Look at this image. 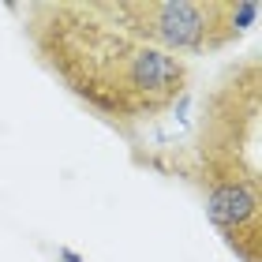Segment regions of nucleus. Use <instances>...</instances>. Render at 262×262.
I'll return each mask as SVG.
<instances>
[{"instance_id":"nucleus-1","label":"nucleus","mask_w":262,"mask_h":262,"mask_svg":"<svg viewBox=\"0 0 262 262\" xmlns=\"http://www.w3.org/2000/svg\"><path fill=\"white\" fill-rule=\"evenodd\" d=\"M38 60L109 124H146L191 86V68L113 19L109 0H41L23 8Z\"/></svg>"},{"instance_id":"nucleus-2","label":"nucleus","mask_w":262,"mask_h":262,"mask_svg":"<svg viewBox=\"0 0 262 262\" xmlns=\"http://www.w3.org/2000/svg\"><path fill=\"white\" fill-rule=\"evenodd\" d=\"M113 19L172 56L217 53L255 27V0H109Z\"/></svg>"},{"instance_id":"nucleus-3","label":"nucleus","mask_w":262,"mask_h":262,"mask_svg":"<svg viewBox=\"0 0 262 262\" xmlns=\"http://www.w3.org/2000/svg\"><path fill=\"white\" fill-rule=\"evenodd\" d=\"M191 180L202 187L206 217L244 262H262V180L258 172L191 165Z\"/></svg>"},{"instance_id":"nucleus-4","label":"nucleus","mask_w":262,"mask_h":262,"mask_svg":"<svg viewBox=\"0 0 262 262\" xmlns=\"http://www.w3.org/2000/svg\"><path fill=\"white\" fill-rule=\"evenodd\" d=\"M56 262H82L75 251H68V247H60V251H56Z\"/></svg>"}]
</instances>
